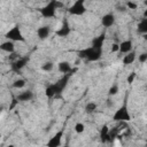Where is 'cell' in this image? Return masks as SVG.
I'll return each instance as SVG.
<instances>
[{"label":"cell","mask_w":147,"mask_h":147,"mask_svg":"<svg viewBox=\"0 0 147 147\" xmlns=\"http://www.w3.org/2000/svg\"><path fill=\"white\" fill-rule=\"evenodd\" d=\"M62 7H63V3L60 0L48 1L47 5H45L44 7H41L39 9V13L44 18H52V17H54L56 15V10L62 8Z\"/></svg>","instance_id":"obj_3"},{"label":"cell","mask_w":147,"mask_h":147,"mask_svg":"<svg viewBox=\"0 0 147 147\" xmlns=\"http://www.w3.org/2000/svg\"><path fill=\"white\" fill-rule=\"evenodd\" d=\"M107 106H108V107H111V106H113V102H111V100H109V99L107 100Z\"/></svg>","instance_id":"obj_30"},{"label":"cell","mask_w":147,"mask_h":147,"mask_svg":"<svg viewBox=\"0 0 147 147\" xmlns=\"http://www.w3.org/2000/svg\"><path fill=\"white\" fill-rule=\"evenodd\" d=\"M146 145H147V140H146Z\"/></svg>","instance_id":"obj_35"},{"label":"cell","mask_w":147,"mask_h":147,"mask_svg":"<svg viewBox=\"0 0 147 147\" xmlns=\"http://www.w3.org/2000/svg\"><path fill=\"white\" fill-rule=\"evenodd\" d=\"M17 100L20 102H28V101H31L33 99V92L30 91V90H26V91H23L21 92L20 94H17Z\"/></svg>","instance_id":"obj_13"},{"label":"cell","mask_w":147,"mask_h":147,"mask_svg":"<svg viewBox=\"0 0 147 147\" xmlns=\"http://www.w3.org/2000/svg\"><path fill=\"white\" fill-rule=\"evenodd\" d=\"M77 71V68L72 69L69 74H64L63 77H61L57 82L55 83H52V84H48L46 90H45V94L48 99H52V98H55V99H60L62 98V92L64 91V88L67 87L68 83H69V79L71 78V76Z\"/></svg>","instance_id":"obj_1"},{"label":"cell","mask_w":147,"mask_h":147,"mask_svg":"<svg viewBox=\"0 0 147 147\" xmlns=\"http://www.w3.org/2000/svg\"><path fill=\"white\" fill-rule=\"evenodd\" d=\"M136 72L134 71H132V72H130L129 74V76L126 77V82L129 83V84H133V82H134V79H136Z\"/></svg>","instance_id":"obj_26"},{"label":"cell","mask_w":147,"mask_h":147,"mask_svg":"<svg viewBox=\"0 0 147 147\" xmlns=\"http://www.w3.org/2000/svg\"><path fill=\"white\" fill-rule=\"evenodd\" d=\"M20 101L17 100V98H13V100H11V105L9 106V110H13L15 107H16V105Z\"/></svg>","instance_id":"obj_29"},{"label":"cell","mask_w":147,"mask_h":147,"mask_svg":"<svg viewBox=\"0 0 147 147\" xmlns=\"http://www.w3.org/2000/svg\"><path fill=\"white\" fill-rule=\"evenodd\" d=\"M132 41L129 39V40H124L119 44V52L118 53H122V54H126L129 52L132 51Z\"/></svg>","instance_id":"obj_15"},{"label":"cell","mask_w":147,"mask_h":147,"mask_svg":"<svg viewBox=\"0 0 147 147\" xmlns=\"http://www.w3.org/2000/svg\"><path fill=\"white\" fill-rule=\"evenodd\" d=\"M136 60V52L134 51H131L129 53H126L123 57V64L124 65H129V64H132Z\"/></svg>","instance_id":"obj_17"},{"label":"cell","mask_w":147,"mask_h":147,"mask_svg":"<svg viewBox=\"0 0 147 147\" xmlns=\"http://www.w3.org/2000/svg\"><path fill=\"white\" fill-rule=\"evenodd\" d=\"M137 31H138L139 33H141V34L147 33V18H146V17H142V18L140 20V22H139L138 25H137Z\"/></svg>","instance_id":"obj_18"},{"label":"cell","mask_w":147,"mask_h":147,"mask_svg":"<svg viewBox=\"0 0 147 147\" xmlns=\"http://www.w3.org/2000/svg\"><path fill=\"white\" fill-rule=\"evenodd\" d=\"M105 39H106V33L102 32L101 34H99L98 37H94L92 39L91 46H93L94 48H102L103 47V44H105Z\"/></svg>","instance_id":"obj_12"},{"label":"cell","mask_w":147,"mask_h":147,"mask_svg":"<svg viewBox=\"0 0 147 147\" xmlns=\"http://www.w3.org/2000/svg\"><path fill=\"white\" fill-rule=\"evenodd\" d=\"M0 49L2 52H7V53H14L15 52V45H14V41L13 40H6L3 42H1L0 45Z\"/></svg>","instance_id":"obj_14"},{"label":"cell","mask_w":147,"mask_h":147,"mask_svg":"<svg viewBox=\"0 0 147 147\" xmlns=\"http://www.w3.org/2000/svg\"><path fill=\"white\" fill-rule=\"evenodd\" d=\"M142 38H144V40H145V41H147V33L142 34Z\"/></svg>","instance_id":"obj_32"},{"label":"cell","mask_w":147,"mask_h":147,"mask_svg":"<svg viewBox=\"0 0 147 147\" xmlns=\"http://www.w3.org/2000/svg\"><path fill=\"white\" fill-rule=\"evenodd\" d=\"M57 69H59V71L61 72V74H69L71 70H72V68H71V64H70V62H68V61H61V62H59V64H57Z\"/></svg>","instance_id":"obj_16"},{"label":"cell","mask_w":147,"mask_h":147,"mask_svg":"<svg viewBox=\"0 0 147 147\" xmlns=\"http://www.w3.org/2000/svg\"><path fill=\"white\" fill-rule=\"evenodd\" d=\"M49 33H51V28L48 25H42V26H39L37 29V36L40 40H45L49 37Z\"/></svg>","instance_id":"obj_11"},{"label":"cell","mask_w":147,"mask_h":147,"mask_svg":"<svg viewBox=\"0 0 147 147\" xmlns=\"http://www.w3.org/2000/svg\"><path fill=\"white\" fill-rule=\"evenodd\" d=\"M142 17H146V18H147V8L144 10V13H142Z\"/></svg>","instance_id":"obj_31"},{"label":"cell","mask_w":147,"mask_h":147,"mask_svg":"<svg viewBox=\"0 0 147 147\" xmlns=\"http://www.w3.org/2000/svg\"><path fill=\"white\" fill-rule=\"evenodd\" d=\"M113 121H115V122H130L131 121V114L129 111L126 98H125L123 105L118 109L115 110V113L113 115Z\"/></svg>","instance_id":"obj_4"},{"label":"cell","mask_w":147,"mask_h":147,"mask_svg":"<svg viewBox=\"0 0 147 147\" xmlns=\"http://www.w3.org/2000/svg\"><path fill=\"white\" fill-rule=\"evenodd\" d=\"M113 53H118L119 52V44H116V42H114L113 45H111V49H110Z\"/></svg>","instance_id":"obj_28"},{"label":"cell","mask_w":147,"mask_h":147,"mask_svg":"<svg viewBox=\"0 0 147 147\" xmlns=\"http://www.w3.org/2000/svg\"><path fill=\"white\" fill-rule=\"evenodd\" d=\"M75 132L76 133H83L84 131H85V125L83 124V123H80V122H78V123H76L75 124Z\"/></svg>","instance_id":"obj_24"},{"label":"cell","mask_w":147,"mask_h":147,"mask_svg":"<svg viewBox=\"0 0 147 147\" xmlns=\"http://www.w3.org/2000/svg\"><path fill=\"white\" fill-rule=\"evenodd\" d=\"M118 91H119L118 85H117V84H114V85H111V86L109 87L108 94H109V96H113V95H116V94L118 93Z\"/></svg>","instance_id":"obj_23"},{"label":"cell","mask_w":147,"mask_h":147,"mask_svg":"<svg viewBox=\"0 0 147 147\" xmlns=\"http://www.w3.org/2000/svg\"><path fill=\"white\" fill-rule=\"evenodd\" d=\"M79 59H84L88 62H95L101 59L102 56V48H94L93 46H90L87 48L80 49L78 53Z\"/></svg>","instance_id":"obj_2"},{"label":"cell","mask_w":147,"mask_h":147,"mask_svg":"<svg viewBox=\"0 0 147 147\" xmlns=\"http://www.w3.org/2000/svg\"><path fill=\"white\" fill-rule=\"evenodd\" d=\"M70 32H71V28H70V25H69V22H68L67 18H64L63 22H62V25L60 26L59 30H56L55 34H56L57 37L65 38V37H68V36L70 34Z\"/></svg>","instance_id":"obj_9"},{"label":"cell","mask_w":147,"mask_h":147,"mask_svg":"<svg viewBox=\"0 0 147 147\" xmlns=\"http://www.w3.org/2000/svg\"><path fill=\"white\" fill-rule=\"evenodd\" d=\"M29 61H30V57H29V56H18V57H17L15 61H13L11 64H10L11 71H14V72H16V74H21L22 69L29 63Z\"/></svg>","instance_id":"obj_7"},{"label":"cell","mask_w":147,"mask_h":147,"mask_svg":"<svg viewBox=\"0 0 147 147\" xmlns=\"http://www.w3.org/2000/svg\"><path fill=\"white\" fill-rule=\"evenodd\" d=\"M138 61H139L140 63L147 62V52H142L141 54H139V55H138Z\"/></svg>","instance_id":"obj_25"},{"label":"cell","mask_w":147,"mask_h":147,"mask_svg":"<svg viewBox=\"0 0 147 147\" xmlns=\"http://www.w3.org/2000/svg\"><path fill=\"white\" fill-rule=\"evenodd\" d=\"M53 68H54V63L51 62V61H47V62L42 63V65H41V70H42V71H46V72L52 71Z\"/></svg>","instance_id":"obj_22"},{"label":"cell","mask_w":147,"mask_h":147,"mask_svg":"<svg viewBox=\"0 0 147 147\" xmlns=\"http://www.w3.org/2000/svg\"><path fill=\"white\" fill-rule=\"evenodd\" d=\"M25 84H26V80H25V79L18 78V79H15V80L13 82V87L20 90V88H23V87L25 86Z\"/></svg>","instance_id":"obj_20"},{"label":"cell","mask_w":147,"mask_h":147,"mask_svg":"<svg viewBox=\"0 0 147 147\" xmlns=\"http://www.w3.org/2000/svg\"><path fill=\"white\" fill-rule=\"evenodd\" d=\"M108 133H109V127L107 124H105L101 130H100V139H101V142L106 144L108 142Z\"/></svg>","instance_id":"obj_19"},{"label":"cell","mask_w":147,"mask_h":147,"mask_svg":"<svg viewBox=\"0 0 147 147\" xmlns=\"http://www.w3.org/2000/svg\"><path fill=\"white\" fill-rule=\"evenodd\" d=\"M63 134H64V129H61V130H59L57 132H55V134L48 140L47 146H48V147H59V146H61V145H62Z\"/></svg>","instance_id":"obj_8"},{"label":"cell","mask_w":147,"mask_h":147,"mask_svg":"<svg viewBox=\"0 0 147 147\" xmlns=\"http://www.w3.org/2000/svg\"><path fill=\"white\" fill-rule=\"evenodd\" d=\"M49 1H56V0H49Z\"/></svg>","instance_id":"obj_34"},{"label":"cell","mask_w":147,"mask_h":147,"mask_svg":"<svg viewBox=\"0 0 147 147\" xmlns=\"http://www.w3.org/2000/svg\"><path fill=\"white\" fill-rule=\"evenodd\" d=\"M144 3H145V6H147V0H144Z\"/></svg>","instance_id":"obj_33"},{"label":"cell","mask_w":147,"mask_h":147,"mask_svg":"<svg viewBox=\"0 0 147 147\" xmlns=\"http://www.w3.org/2000/svg\"><path fill=\"white\" fill-rule=\"evenodd\" d=\"M115 20H116V17L113 13H107L101 17V25L103 28H110L114 25Z\"/></svg>","instance_id":"obj_10"},{"label":"cell","mask_w":147,"mask_h":147,"mask_svg":"<svg viewBox=\"0 0 147 147\" xmlns=\"http://www.w3.org/2000/svg\"><path fill=\"white\" fill-rule=\"evenodd\" d=\"M86 6H85V0H76L68 9L70 15L74 16H82L86 13Z\"/></svg>","instance_id":"obj_6"},{"label":"cell","mask_w":147,"mask_h":147,"mask_svg":"<svg viewBox=\"0 0 147 147\" xmlns=\"http://www.w3.org/2000/svg\"><path fill=\"white\" fill-rule=\"evenodd\" d=\"M96 108H98V106L95 102H88L85 106V113L86 114H93L96 110Z\"/></svg>","instance_id":"obj_21"},{"label":"cell","mask_w":147,"mask_h":147,"mask_svg":"<svg viewBox=\"0 0 147 147\" xmlns=\"http://www.w3.org/2000/svg\"><path fill=\"white\" fill-rule=\"evenodd\" d=\"M5 37L8 40H13V41H21V42H24L25 41V38H24V36H23V33H22L21 28H20L18 24H16L11 29H9L6 32Z\"/></svg>","instance_id":"obj_5"},{"label":"cell","mask_w":147,"mask_h":147,"mask_svg":"<svg viewBox=\"0 0 147 147\" xmlns=\"http://www.w3.org/2000/svg\"><path fill=\"white\" fill-rule=\"evenodd\" d=\"M126 8L131 9V10H134V9H137V8H138V5H137L136 2H133V1L129 0V1H126Z\"/></svg>","instance_id":"obj_27"}]
</instances>
